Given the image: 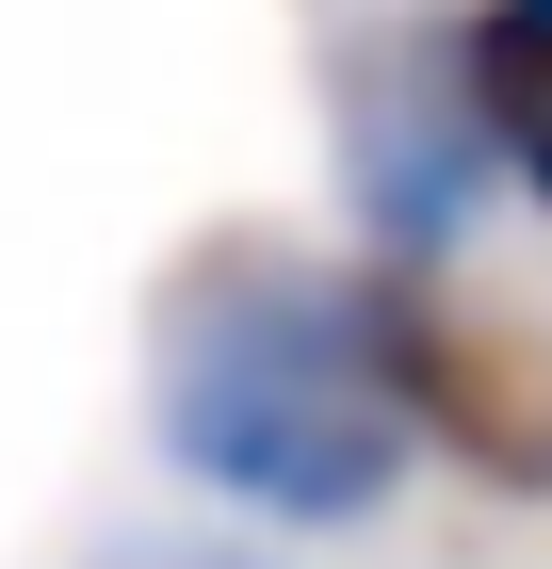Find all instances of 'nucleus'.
Returning <instances> with one entry per match:
<instances>
[{"label":"nucleus","instance_id":"nucleus-1","mask_svg":"<svg viewBox=\"0 0 552 569\" xmlns=\"http://www.w3.org/2000/svg\"><path fill=\"white\" fill-rule=\"evenodd\" d=\"M147 456L260 537L390 521V488L423 456H407V407L374 375L358 261L277 244V228H212L147 309Z\"/></svg>","mask_w":552,"mask_h":569},{"label":"nucleus","instance_id":"nucleus-2","mask_svg":"<svg viewBox=\"0 0 552 569\" xmlns=\"http://www.w3.org/2000/svg\"><path fill=\"white\" fill-rule=\"evenodd\" d=\"M325 179H341V261L374 277H455L488 228V147L455 114L439 17H341L325 33Z\"/></svg>","mask_w":552,"mask_h":569},{"label":"nucleus","instance_id":"nucleus-3","mask_svg":"<svg viewBox=\"0 0 552 569\" xmlns=\"http://www.w3.org/2000/svg\"><path fill=\"white\" fill-rule=\"evenodd\" d=\"M374 375L407 407V456L471 472L488 505H552V326L504 293H471V277H374Z\"/></svg>","mask_w":552,"mask_h":569},{"label":"nucleus","instance_id":"nucleus-4","mask_svg":"<svg viewBox=\"0 0 552 569\" xmlns=\"http://www.w3.org/2000/svg\"><path fill=\"white\" fill-rule=\"evenodd\" d=\"M439 66H455L488 179L552 228V0H439Z\"/></svg>","mask_w":552,"mask_h":569},{"label":"nucleus","instance_id":"nucleus-5","mask_svg":"<svg viewBox=\"0 0 552 569\" xmlns=\"http://www.w3.org/2000/svg\"><path fill=\"white\" fill-rule=\"evenodd\" d=\"M98 569H260V553H244V537H114Z\"/></svg>","mask_w":552,"mask_h":569}]
</instances>
